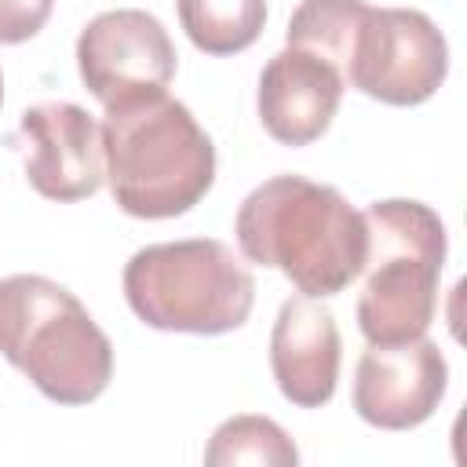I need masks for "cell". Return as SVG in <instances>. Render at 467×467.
Segmentation results:
<instances>
[{"instance_id": "6", "label": "cell", "mask_w": 467, "mask_h": 467, "mask_svg": "<svg viewBox=\"0 0 467 467\" xmlns=\"http://www.w3.org/2000/svg\"><path fill=\"white\" fill-rule=\"evenodd\" d=\"M445 73L449 44L423 11L368 4L343 84L387 106H420L445 84Z\"/></svg>"}, {"instance_id": "13", "label": "cell", "mask_w": 467, "mask_h": 467, "mask_svg": "<svg viewBox=\"0 0 467 467\" xmlns=\"http://www.w3.org/2000/svg\"><path fill=\"white\" fill-rule=\"evenodd\" d=\"M365 11H368L365 0H303L292 11L285 40H288V47L321 55L343 77Z\"/></svg>"}, {"instance_id": "3", "label": "cell", "mask_w": 467, "mask_h": 467, "mask_svg": "<svg viewBox=\"0 0 467 467\" xmlns=\"http://www.w3.org/2000/svg\"><path fill=\"white\" fill-rule=\"evenodd\" d=\"M0 354L58 405H88L113 379L109 336L69 288L40 274L0 281Z\"/></svg>"}, {"instance_id": "9", "label": "cell", "mask_w": 467, "mask_h": 467, "mask_svg": "<svg viewBox=\"0 0 467 467\" xmlns=\"http://www.w3.org/2000/svg\"><path fill=\"white\" fill-rule=\"evenodd\" d=\"M445 387L449 365L434 339L368 343L354 372V412L379 431H409L434 416Z\"/></svg>"}, {"instance_id": "7", "label": "cell", "mask_w": 467, "mask_h": 467, "mask_svg": "<svg viewBox=\"0 0 467 467\" xmlns=\"http://www.w3.org/2000/svg\"><path fill=\"white\" fill-rule=\"evenodd\" d=\"M175 58L168 29L139 7L102 11L77 36L80 80L102 106L168 91Z\"/></svg>"}, {"instance_id": "10", "label": "cell", "mask_w": 467, "mask_h": 467, "mask_svg": "<svg viewBox=\"0 0 467 467\" xmlns=\"http://www.w3.org/2000/svg\"><path fill=\"white\" fill-rule=\"evenodd\" d=\"M343 77L321 55L303 47L277 51L259 77V120L270 139L285 146H310L321 139L339 109Z\"/></svg>"}, {"instance_id": "8", "label": "cell", "mask_w": 467, "mask_h": 467, "mask_svg": "<svg viewBox=\"0 0 467 467\" xmlns=\"http://www.w3.org/2000/svg\"><path fill=\"white\" fill-rule=\"evenodd\" d=\"M29 186L47 201H84L106 179L102 124L77 102H36L15 135Z\"/></svg>"}, {"instance_id": "2", "label": "cell", "mask_w": 467, "mask_h": 467, "mask_svg": "<svg viewBox=\"0 0 467 467\" xmlns=\"http://www.w3.org/2000/svg\"><path fill=\"white\" fill-rule=\"evenodd\" d=\"M102 157L117 208L135 219H175L190 212L215 179L208 131L168 91L106 106Z\"/></svg>"}, {"instance_id": "5", "label": "cell", "mask_w": 467, "mask_h": 467, "mask_svg": "<svg viewBox=\"0 0 467 467\" xmlns=\"http://www.w3.org/2000/svg\"><path fill=\"white\" fill-rule=\"evenodd\" d=\"M124 299L150 328L223 336L248 321L255 277L215 237L168 241L146 244L128 259Z\"/></svg>"}, {"instance_id": "15", "label": "cell", "mask_w": 467, "mask_h": 467, "mask_svg": "<svg viewBox=\"0 0 467 467\" xmlns=\"http://www.w3.org/2000/svg\"><path fill=\"white\" fill-rule=\"evenodd\" d=\"M55 0H0V44H22L44 29Z\"/></svg>"}, {"instance_id": "4", "label": "cell", "mask_w": 467, "mask_h": 467, "mask_svg": "<svg viewBox=\"0 0 467 467\" xmlns=\"http://www.w3.org/2000/svg\"><path fill=\"white\" fill-rule=\"evenodd\" d=\"M365 285L358 296V328L368 343H405L427 332L438 310V277L445 263V223L420 201L368 204Z\"/></svg>"}, {"instance_id": "14", "label": "cell", "mask_w": 467, "mask_h": 467, "mask_svg": "<svg viewBox=\"0 0 467 467\" xmlns=\"http://www.w3.org/2000/svg\"><path fill=\"white\" fill-rule=\"evenodd\" d=\"M204 463L212 467H234V463H263V467H292L299 463L296 441L266 416H230L215 427Z\"/></svg>"}, {"instance_id": "16", "label": "cell", "mask_w": 467, "mask_h": 467, "mask_svg": "<svg viewBox=\"0 0 467 467\" xmlns=\"http://www.w3.org/2000/svg\"><path fill=\"white\" fill-rule=\"evenodd\" d=\"M0 102H4V77H0Z\"/></svg>"}, {"instance_id": "12", "label": "cell", "mask_w": 467, "mask_h": 467, "mask_svg": "<svg viewBox=\"0 0 467 467\" xmlns=\"http://www.w3.org/2000/svg\"><path fill=\"white\" fill-rule=\"evenodd\" d=\"M179 22L204 55H237L266 26V0H179Z\"/></svg>"}, {"instance_id": "1", "label": "cell", "mask_w": 467, "mask_h": 467, "mask_svg": "<svg viewBox=\"0 0 467 467\" xmlns=\"http://www.w3.org/2000/svg\"><path fill=\"white\" fill-rule=\"evenodd\" d=\"M237 248L248 263L281 270L296 292L325 299L361 277L368 230L365 215L336 186L303 175H274L255 186L234 219Z\"/></svg>"}, {"instance_id": "11", "label": "cell", "mask_w": 467, "mask_h": 467, "mask_svg": "<svg viewBox=\"0 0 467 467\" xmlns=\"http://www.w3.org/2000/svg\"><path fill=\"white\" fill-rule=\"evenodd\" d=\"M339 328L328 306L314 296H292L281 303L270 332V368L277 390L299 409H321L336 394L339 379Z\"/></svg>"}]
</instances>
